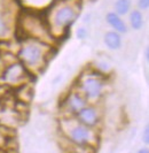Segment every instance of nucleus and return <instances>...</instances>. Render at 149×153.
Masks as SVG:
<instances>
[{
	"instance_id": "nucleus-1",
	"label": "nucleus",
	"mask_w": 149,
	"mask_h": 153,
	"mask_svg": "<svg viewBox=\"0 0 149 153\" xmlns=\"http://www.w3.org/2000/svg\"><path fill=\"white\" fill-rule=\"evenodd\" d=\"M80 5L78 0H55L51 5L45 19L53 38L62 37L76 22Z\"/></svg>"
},
{
	"instance_id": "nucleus-2",
	"label": "nucleus",
	"mask_w": 149,
	"mask_h": 153,
	"mask_svg": "<svg viewBox=\"0 0 149 153\" xmlns=\"http://www.w3.org/2000/svg\"><path fill=\"white\" fill-rule=\"evenodd\" d=\"M52 54V45L41 40L32 38L22 39L17 53V59L30 73L40 70L45 66Z\"/></svg>"
},
{
	"instance_id": "nucleus-3",
	"label": "nucleus",
	"mask_w": 149,
	"mask_h": 153,
	"mask_svg": "<svg viewBox=\"0 0 149 153\" xmlns=\"http://www.w3.org/2000/svg\"><path fill=\"white\" fill-rule=\"evenodd\" d=\"M105 89V76L99 70H91L83 73L79 77L78 89L84 94L87 101H97L104 93Z\"/></svg>"
},
{
	"instance_id": "nucleus-4",
	"label": "nucleus",
	"mask_w": 149,
	"mask_h": 153,
	"mask_svg": "<svg viewBox=\"0 0 149 153\" xmlns=\"http://www.w3.org/2000/svg\"><path fill=\"white\" fill-rule=\"evenodd\" d=\"M20 24L22 28H18L23 32V39L32 38L41 40L47 44H51L53 39V36L49 32V29L46 24V21L44 19L35 15V14H25L22 17H20ZM52 45V44H51Z\"/></svg>"
},
{
	"instance_id": "nucleus-5",
	"label": "nucleus",
	"mask_w": 149,
	"mask_h": 153,
	"mask_svg": "<svg viewBox=\"0 0 149 153\" xmlns=\"http://www.w3.org/2000/svg\"><path fill=\"white\" fill-rule=\"evenodd\" d=\"M63 131L67 134L68 138L78 146L89 147L92 146V140L95 138L93 128H89L86 126L78 122L74 119H66L62 121Z\"/></svg>"
},
{
	"instance_id": "nucleus-6",
	"label": "nucleus",
	"mask_w": 149,
	"mask_h": 153,
	"mask_svg": "<svg viewBox=\"0 0 149 153\" xmlns=\"http://www.w3.org/2000/svg\"><path fill=\"white\" fill-rule=\"evenodd\" d=\"M30 74H32V73H30L29 70L25 68L24 65L17 61L8 63L5 66L2 74H1V78L4 79V82L6 84L17 86V85L24 84L22 82L24 81V78L30 76Z\"/></svg>"
},
{
	"instance_id": "nucleus-7",
	"label": "nucleus",
	"mask_w": 149,
	"mask_h": 153,
	"mask_svg": "<svg viewBox=\"0 0 149 153\" xmlns=\"http://www.w3.org/2000/svg\"><path fill=\"white\" fill-rule=\"evenodd\" d=\"M76 116V120L89 128H95L101 121V114L99 108L93 104H87L82 111H79Z\"/></svg>"
},
{
	"instance_id": "nucleus-8",
	"label": "nucleus",
	"mask_w": 149,
	"mask_h": 153,
	"mask_svg": "<svg viewBox=\"0 0 149 153\" xmlns=\"http://www.w3.org/2000/svg\"><path fill=\"white\" fill-rule=\"evenodd\" d=\"M87 104H89V101L84 97L82 92L79 90H74V91H70L66 96V98L62 102V106L67 108V111L70 114L76 115Z\"/></svg>"
},
{
	"instance_id": "nucleus-9",
	"label": "nucleus",
	"mask_w": 149,
	"mask_h": 153,
	"mask_svg": "<svg viewBox=\"0 0 149 153\" xmlns=\"http://www.w3.org/2000/svg\"><path fill=\"white\" fill-rule=\"evenodd\" d=\"M105 22L109 24V27L111 28L114 31L118 32L120 35H124L127 32V24L124 21L123 16H119L116 14L114 10L112 12H108L105 14Z\"/></svg>"
},
{
	"instance_id": "nucleus-10",
	"label": "nucleus",
	"mask_w": 149,
	"mask_h": 153,
	"mask_svg": "<svg viewBox=\"0 0 149 153\" xmlns=\"http://www.w3.org/2000/svg\"><path fill=\"white\" fill-rule=\"evenodd\" d=\"M103 42L107 48L111 51H117L123 46V37L122 35L114 30L107 31L103 35Z\"/></svg>"
},
{
	"instance_id": "nucleus-11",
	"label": "nucleus",
	"mask_w": 149,
	"mask_h": 153,
	"mask_svg": "<svg viewBox=\"0 0 149 153\" xmlns=\"http://www.w3.org/2000/svg\"><path fill=\"white\" fill-rule=\"evenodd\" d=\"M128 22L131 28L135 31L141 30L145 27V15L140 9H131L128 13Z\"/></svg>"
},
{
	"instance_id": "nucleus-12",
	"label": "nucleus",
	"mask_w": 149,
	"mask_h": 153,
	"mask_svg": "<svg viewBox=\"0 0 149 153\" xmlns=\"http://www.w3.org/2000/svg\"><path fill=\"white\" fill-rule=\"evenodd\" d=\"M132 9V1L131 0H116L114 4V12L119 16L128 15Z\"/></svg>"
},
{
	"instance_id": "nucleus-13",
	"label": "nucleus",
	"mask_w": 149,
	"mask_h": 153,
	"mask_svg": "<svg viewBox=\"0 0 149 153\" xmlns=\"http://www.w3.org/2000/svg\"><path fill=\"white\" fill-rule=\"evenodd\" d=\"M76 36H77L78 39H85L87 38V36H89V31L85 27H80L76 31Z\"/></svg>"
},
{
	"instance_id": "nucleus-14",
	"label": "nucleus",
	"mask_w": 149,
	"mask_h": 153,
	"mask_svg": "<svg viewBox=\"0 0 149 153\" xmlns=\"http://www.w3.org/2000/svg\"><path fill=\"white\" fill-rule=\"evenodd\" d=\"M138 9L141 12H147L149 9V0H138Z\"/></svg>"
},
{
	"instance_id": "nucleus-15",
	"label": "nucleus",
	"mask_w": 149,
	"mask_h": 153,
	"mask_svg": "<svg viewBox=\"0 0 149 153\" xmlns=\"http://www.w3.org/2000/svg\"><path fill=\"white\" fill-rule=\"evenodd\" d=\"M142 140L145 142V144H146V145H148L149 144V127L148 126H146V128H145V130H143Z\"/></svg>"
},
{
	"instance_id": "nucleus-16",
	"label": "nucleus",
	"mask_w": 149,
	"mask_h": 153,
	"mask_svg": "<svg viewBox=\"0 0 149 153\" xmlns=\"http://www.w3.org/2000/svg\"><path fill=\"white\" fill-rule=\"evenodd\" d=\"M145 56H146V59H147V61L149 60V48L148 47H146V52H145Z\"/></svg>"
},
{
	"instance_id": "nucleus-17",
	"label": "nucleus",
	"mask_w": 149,
	"mask_h": 153,
	"mask_svg": "<svg viewBox=\"0 0 149 153\" xmlns=\"http://www.w3.org/2000/svg\"><path fill=\"white\" fill-rule=\"evenodd\" d=\"M136 153H149V151H148V149H146V147H145V149H141V150H139V151H138Z\"/></svg>"
},
{
	"instance_id": "nucleus-18",
	"label": "nucleus",
	"mask_w": 149,
	"mask_h": 153,
	"mask_svg": "<svg viewBox=\"0 0 149 153\" xmlns=\"http://www.w3.org/2000/svg\"><path fill=\"white\" fill-rule=\"evenodd\" d=\"M72 153H79V152H72Z\"/></svg>"
}]
</instances>
